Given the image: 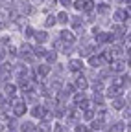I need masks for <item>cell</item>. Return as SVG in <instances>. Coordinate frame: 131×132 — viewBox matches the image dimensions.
Masks as SVG:
<instances>
[{"mask_svg":"<svg viewBox=\"0 0 131 132\" xmlns=\"http://www.w3.org/2000/svg\"><path fill=\"white\" fill-rule=\"evenodd\" d=\"M94 50H96V46H94V44H85V46H81L79 55H81V57H91Z\"/></svg>","mask_w":131,"mask_h":132,"instance_id":"13","label":"cell"},{"mask_svg":"<svg viewBox=\"0 0 131 132\" xmlns=\"http://www.w3.org/2000/svg\"><path fill=\"white\" fill-rule=\"evenodd\" d=\"M6 26H8V15L4 11H0V31H2Z\"/></svg>","mask_w":131,"mask_h":132,"instance_id":"30","label":"cell"},{"mask_svg":"<svg viewBox=\"0 0 131 132\" xmlns=\"http://www.w3.org/2000/svg\"><path fill=\"white\" fill-rule=\"evenodd\" d=\"M96 9H98V13H100V15H107V13H109V6H107V4H100Z\"/></svg>","mask_w":131,"mask_h":132,"instance_id":"34","label":"cell"},{"mask_svg":"<svg viewBox=\"0 0 131 132\" xmlns=\"http://www.w3.org/2000/svg\"><path fill=\"white\" fill-rule=\"evenodd\" d=\"M61 2V6H65V7H70L72 6V0H59Z\"/></svg>","mask_w":131,"mask_h":132,"instance_id":"42","label":"cell"},{"mask_svg":"<svg viewBox=\"0 0 131 132\" xmlns=\"http://www.w3.org/2000/svg\"><path fill=\"white\" fill-rule=\"evenodd\" d=\"M54 132H65V127H63L61 123H56V125H54Z\"/></svg>","mask_w":131,"mask_h":132,"instance_id":"38","label":"cell"},{"mask_svg":"<svg viewBox=\"0 0 131 132\" xmlns=\"http://www.w3.org/2000/svg\"><path fill=\"white\" fill-rule=\"evenodd\" d=\"M4 103H6V99H4V95H0V106H2Z\"/></svg>","mask_w":131,"mask_h":132,"instance_id":"45","label":"cell"},{"mask_svg":"<svg viewBox=\"0 0 131 132\" xmlns=\"http://www.w3.org/2000/svg\"><path fill=\"white\" fill-rule=\"evenodd\" d=\"M67 119H68V123H79L81 121V110H78L76 106L68 108L67 110Z\"/></svg>","mask_w":131,"mask_h":132,"instance_id":"8","label":"cell"},{"mask_svg":"<svg viewBox=\"0 0 131 132\" xmlns=\"http://www.w3.org/2000/svg\"><path fill=\"white\" fill-rule=\"evenodd\" d=\"M44 59H46V64H54V62L57 61V53L54 52V50H46Z\"/></svg>","mask_w":131,"mask_h":132,"instance_id":"19","label":"cell"},{"mask_svg":"<svg viewBox=\"0 0 131 132\" xmlns=\"http://www.w3.org/2000/svg\"><path fill=\"white\" fill-rule=\"evenodd\" d=\"M70 24H72V28H76V29H81V28H83V19H81V16H72V19L68 20Z\"/></svg>","mask_w":131,"mask_h":132,"instance_id":"20","label":"cell"},{"mask_svg":"<svg viewBox=\"0 0 131 132\" xmlns=\"http://www.w3.org/2000/svg\"><path fill=\"white\" fill-rule=\"evenodd\" d=\"M59 40H63L65 44H68V46H72L74 42H76V35L72 31H68V29H63L61 33H59Z\"/></svg>","mask_w":131,"mask_h":132,"instance_id":"7","label":"cell"},{"mask_svg":"<svg viewBox=\"0 0 131 132\" xmlns=\"http://www.w3.org/2000/svg\"><path fill=\"white\" fill-rule=\"evenodd\" d=\"M11 75L17 79V81H22L28 77V68H26V64H15L11 66Z\"/></svg>","mask_w":131,"mask_h":132,"instance_id":"2","label":"cell"},{"mask_svg":"<svg viewBox=\"0 0 131 132\" xmlns=\"http://www.w3.org/2000/svg\"><path fill=\"white\" fill-rule=\"evenodd\" d=\"M85 99H87V95H85L83 92H79V94H76V95H74V103H76V105H79L81 101H85Z\"/></svg>","mask_w":131,"mask_h":132,"instance_id":"33","label":"cell"},{"mask_svg":"<svg viewBox=\"0 0 131 132\" xmlns=\"http://www.w3.org/2000/svg\"><path fill=\"white\" fill-rule=\"evenodd\" d=\"M74 7H76L78 11H85V13H89V11L94 9V2H92V0H76Z\"/></svg>","mask_w":131,"mask_h":132,"instance_id":"4","label":"cell"},{"mask_svg":"<svg viewBox=\"0 0 131 132\" xmlns=\"http://www.w3.org/2000/svg\"><path fill=\"white\" fill-rule=\"evenodd\" d=\"M22 31H24V37H33V28H30V26H26V28H22Z\"/></svg>","mask_w":131,"mask_h":132,"instance_id":"35","label":"cell"},{"mask_svg":"<svg viewBox=\"0 0 131 132\" xmlns=\"http://www.w3.org/2000/svg\"><path fill=\"white\" fill-rule=\"evenodd\" d=\"M44 53H46V48H43L41 44L33 48V57H44Z\"/></svg>","mask_w":131,"mask_h":132,"instance_id":"27","label":"cell"},{"mask_svg":"<svg viewBox=\"0 0 131 132\" xmlns=\"http://www.w3.org/2000/svg\"><path fill=\"white\" fill-rule=\"evenodd\" d=\"M89 86V82H87V79H85V75H78V79H76V88L78 90H81L83 92L85 88Z\"/></svg>","mask_w":131,"mask_h":132,"instance_id":"18","label":"cell"},{"mask_svg":"<svg viewBox=\"0 0 131 132\" xmlns=\"http://www.w3.org/2000/svg\"><path fill=\"white\" fill-rule=\"evenodd\" d=\"M4 92H6V95L11 99V97H15V92H17V86L15 85H6L4 86Z\"/></svg>","mask_w":131,"mask_h":132,"instance_id":"25","label":"cell"},{"mask_svg":"<svg viewBox=\"0 0 131 132\" xmlns=\"http://www.w3.org/2000/svg\"><path fill=\"white\" fill-rule=\"evenodd\" d=\"M111 40H113V35H111V33H96V42L105 44V42H111Z\"/></svg>","mask_w":131,"mask_h":132,"instance_id":"15","label":"cell"},{"mask_svg":"<svg viewBox=\"0 0 131 132\" xmlns=\"http://www.w3.org/2000/svg\"><path fill=\"white\" fill-rule=\"evenodd\" d=\"M0 7H2V9H13V2H11V0H0Z\"/></svg>","mask_w":131,"mask_h":132,"instance_id":"32","label":"cell"},{"mask_svg":"<svg viewBox=\"0 0 131 132\" xmlns=\"http://www.w3.org/2000/svg\"><path fill=\"white\" fill-rule=\"evenodd\" d=\"M48 6H56V0H48Z\"/></svg>","mask_w":131,"mask_h":132,"instance_id":"46","label":"cell"},{"mask_svg":"<svg viewBox=\"0 0 131 132\" xmlns=\"http://www.w3.org/2000/svg\"><path fill=\"white\" fill-rule=\"evenodd\" d=\"M56 22H57V20H56V15H48L46 20H44V26H46V28H52V26H56Z\"/></svg>","mask_w":131,"mask_h":132,"instance_id":"28","label":"cell"},{"mask_svg":"<svg viewBox=\"0 0 131 132\" xmlns=\"http://www.w3.org/2000/svg\"><path fill=\"white\" fill-rule=\"evenodd\" d=\"M76 132H89L85 125H76Z\"/></svg>","mask_w":131,"mask_h":132,"instance_id":"40","label":"cell"},{"mask_svg":"<svg viewBox=\"0 0 131 132\" xmlns=\"http://www.w3.org/2000/svg\"><path fill=\"white\" fill-rule=\"evenodd\" d=\"M30 114L33 116V118H39V119H43V116H44V106H43V105H35L33 108L30 110Z\"/></svg>","mask_w":131,"mask_h":132,"instance_id":"14","label":"cell"},{"mask_svg":"<svg viewBox=\"0 0 131 132\" xmlns=\"http://www.w3.org/2000/svg\"><path fill=\"white\" fill-rule=\"evenodd\" d=\"M26 2L30 4V6H39V4H43L44 0H26Z\"/></svg>","mask_w":131,"mask_h":132,"instance_id":"39","label":"cell"},{"mask_svg":"<svg viewBox=\"0 0 131 132\" xmlns=\"http://www.w3.org/2000/svg\"><path fill=\"white\" fill-rule=\"evenodd\" d=\"M109 64H111V66H109L111 72H114V73H122V72L126 70V62H124V61H111Z\"/></svg>","mask_w":131,"mask_h":132,"instance_id":"10","label":"cell"},{"mask_svg":"<svg viewBox=\"0 0 131 132\" xmlns=\"http://www.w3.org/2000/svg\"><path fill=\"white\" fill-rule=\"evenodd\" d=\"M33 130H35L33 123H22L20 125V132H33Z\"/></svg>","mask_w":131,"mask_h":132,"instance_id":"29","label":"cell"},{"mask_svg":"<svg viewBox=\"0 0 131 132\" xmlns=\"http://www.w3.org/2000/svg\"><path fill=\"white\" fill-rule=\"evenodd\" d=\"M37 128H39V132H50L52 127H50V123H48V121H41Z\"/></svg>","mask_w":131,"mask_h":132,"instance_id":"31","label":"cell"},{"mask_svg":"<svg viewBox=\"0 0 131 132\" xmlns=\"http://www.w3.org/2000/svg\"><path fill=\"white\" fill-rule=\"evenodd\" d=\"M65 92H67V94L70 95V94L74 92V85H67V86H65Z\"/></svg>","mask_w":131,"mask_h":132,"instance_id":"43","label":"cell"},{"mask_svg":"<svg viewBox=\"0 0 131 132\" xmlns=\"http://www.w3.org/2000/svg\"><path fill=\"white\" fill-rule=\"evenodd\" d=\"M33 37L37 39L39 44H43L44 40H48V33H46V31H35V33H33Z\"/></svg>","mask_w":131,"mask_h":132,"instance_id":"24","label":"cell"},{"mask_svg":"<svg viewBox=\"0 0 131 132\" xmlns=\"http://www.w3.org/2000/svg\"><path fill=\"white\" fill-rule=\"evenodd\" d=\"M109 55H111V61H122L126 52L122 46H113V48H109Z\"/></svg>","mask_w":131,"mask_h":132,"instance_id":"6","label":"cell"},{"mask_svg":"<svg viewBox=\"0 0 131 132\" xmlns=\"http://www.w3.org/2000/svg\"><path fill=\"white\" fill-rule=\"evenodd\" d=\"M94 116H96V112H94L92 108H87V110L81 112V118L87 119V121H92V119H94Z\"/></svg>","mask_w":131,"mask_h":132,"instance_id":"23","label":"cell"},{"mask_svg":"<svg viewBox=\"0 0 131 132\" xmlns=\"http://www.w3.org/2000/svg\"><path fill=\"white\" fill-rule=\"evenodd\" d=\"M89 64L92 66V68H100V66H104V61L100 55H91L89 57Z\"/></svg>","mask_w":131,"mask_h":132,"instance_id":"17","label":"cell"},{"mask_svg":"<svg viewBox=\"0 0 131 132\" xmlns=\"http://www.w3.org/2000/svg\"><path fill=\"white\" fill-rule=\"evenodd\" d=\"M9 106H11V112H13L15 118H20V116H24V112H26V101L24 99H19V97H11Z\"/></svg>","mask_w":131,"mask_h":132,"instance_id":"1","label":"cell"},{"mask_svg":"<svg viewBox=\"0 0 131 132\" xmlns=\"http://www.w3.org/2000/svg\"><path fill=\"white\" fill-rule=\"evenodd\" d=\"M50 70H52V66L50 64H39L37 66V70H35V81H43L48 73H50Z\"/></svg>","mask_w":131,"mask_h":132,"instance_id":"5","label":"cell"},{"mask_svg":"<svg viewBox=\"0 0 131 132\" xmlns=\"http://www.w3.org/2000/svg\"><path fill=\"white\" fill-rule=\"evenodd\" d=\"M56 20H57L59 24H68L70 16H68V13H67V11H61L59 15H56Z\"/></svg>","mask_w":131,"mask_h":132,"instance_id":"21","label":"cell"},{"mask_svg":"<svg viewBox=\"0 0 131 132\" xmlns=\"http://www.w3.org/2000/svg\"><path fill=\"white\" fill-rule=\"evenodd\" d=\"M113 108L114 110H122V108H126V101L122 97H114L113 99Z\"/></svg>","mask_w":131,"mask_h":132,"instance_id":"22","label":"cell"},{"mask_svg":"<svg viewBox=\"0 0 131 132\" xmlns=\"http://www.w3.org/2000/svg\"><path fill=\"white\" fill-rule=\"evenodd\" d=\"M13 9L17 11L20 16H28V15H31V13H33V7H31L28 2H24V0H19V2H17V6H13Z\"/></svg>","mask_w":131,"mask_h":132,"instance_id":"3","label":"cell"},{"mask_svg":"<svg viewBox=\"0 0 131 132\" xmlns=\"http://www.w3.org/2000/svg\"><path fill=\"white\" fill-rule=\"evenodd\" d=\"M122 94H124V88H118V86H109V90H107V95H109L111 99L120 97Z\"/></svg>","mask_w":131,"mask_h":132,"instance_id":"16","label":"cell"},{"mask_svg":"<svg viewBox=\"0 0 131 132\" xmlns=\"http://www.w3.org/2000/svg\"><path fill=\"white\" fill-rule=\"evenodd\" d=\"M94 101L100 103V106H102V103H104V95H102V92H96V94H94Z\"/></svg>","mask_w":131,"mask_h":132,"instance_id":"36","label":"cell"},{"mask_svg":"<svg viewBox=\"0 0 131 132\" xmlns=\"http://www.w3.org/2000/svg\"><path fill=\"white\" fill-rule=\"evenodd\" d=\"M129 106H127V110H124V119H127V123H129Z\"/></svg>","mask_w":131,"mask_h":132,"instance_id":"44","label":"cell"},{"mask_svg":"<svg viewBox=\"0 0 131 132\" xmlns=\"http://www.w3.org/2000/svg\"><path fill=\"white\" fill-rule=\"evenodd\" d=\"M92 90H94V94L100 92V90H102V81H96L94 85H92Z\"/></svg>","mask_w":131,"mask_h":132,"instance_id":"37","label":"cell"},{"mask_svg":"<svg viewBox=\"0 0 131 132\" xmlns=\"http://www.w3.org/2000/svg\"><path fill=\"white\" fill-rule=\"evenodd\" d=\"M113 19L116 20V22H124V20L129 19V11H126V9H116V11H114V15H113Z\"/></svg>","mask_w":131,"mask_h":132,"instance_id":"11","label":"cell"},{"mask_svg":"<svg viewBox=\"0 0 131 132\" xmlns=\"http://www.w3.org/2000/svg\"><path fill=\"white\" fill-rule=\"evenodd\" d=\"M124 128H126V125L124 123H113L111 127H109V132H124Z\"/></svg>","mask_w":131,"mask_h":132,"instance_id":"26","label":"cell"},{"mask_svg":"<svg viewBox=\"0 0 131 132\" xmlns=\"http://www.w3.org/2000/svg\"><path fill=\"white\" fill-rule=\"evenodd\" d=\"M102 127H104V125H102V123H100V121H98V119H96V121H94V123H92V128H94V130H100V128H102Z\"/></svg>","mask_w":131,"mask_h":132,"instance_id":"41","label":"cell"},{"mask_svg":"<svg viewBox=\"0 0 131 132\" xmlns=\"http://www.w3.org/2000/svg\"><path fill=\"white\" fill-rule=\"evenodd\" d=\"M19 88L22 90V94H30V92H35V85H33V81H30L28 77L19 81Z\"/></svg>","mask_w":131,"mask_h":132,"instance_id":"9","label":"cell"},{"mask_svg":"<svg viewBox=\"0 0 131 132\" xmlns=\"http://www.w3.org/2000/svg\"><path fill=\"white\" fill-rule=\"evenodd\" d=\"M68 70H70V72H76V73H79L81 70H83V62H81L79 59H74V61H70V62H68Z\"/></svg>","mask_w":131,"mask_h":132,"instance_id":"12","label":"cell"}]
</instances>
